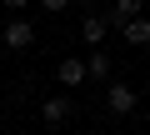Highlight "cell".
Returning a JSON list of instances; mask_svg holds the SVG:
<instances>
[{
	"mask_svg": "<svg viewBox=\"0 0 150 135\" xmlns=\"http://www.w3.org/2000/svg\"><path fill=\"white\" fill-rule=\"evenodd\" d=\"M0 40H5V50H30V45H35V25H30L25 15H20V20L10 15V25L0 30Z\"/></svg>",
	"mask_w": 150,
	"mask_h": 135,
	"instance_id": "1",
	"label": "cell"
},
{
	"mask_svg": "<svg viewBox=\"0 0 150 135\" xmlns=\"http://www.w3.org/2000/svg\"><path fill=\"white\" fill-rule=\"evenodd\" d=\"M105 110H110V115H135V90L120 85V80H110V85H105Z\"/></svg>",
	"mask_w": 150,
	"mask_h": 135,
	"instance_id": "2",
	"label": "cell"
},
{
	"mask_svg": "<svg viewBox=\"0 0 150 135\" xmlns=\"http://www.w3.org/2000/svg\"><path fill=\"white\" fill-rule=\"evenodd\" d=\"M70 115H75V100H70V95H50V100L40 105V120H45L50 130H60Z\"/></svg>",
	"mask_w": 150,
	"mask_h": 135,
	"instance_id": "3",
	"label": "cell"
},
{
	"mask_svg": "<svg viewBox=\"0 0 150 135\" xmlns=\"http://www.w3.org/2000/svg\"><path fill=\"white\" fill-rule=\"evenodd\" d=\"M140 15H145V10H140V0H115V5L105 10V25H120V30H125V25L140 20Z\"/></svg>",
	"mask_w": 150,
	"mask_h": 135,
	"instance_id": "4",
	"label": "cell"
},
{
	"mask_svg": "<svg viewBox=\"0 0 150 135\" xmlns=\"http://www.w3.org/2000/svg\"><path fill=\"white\" fill-rule=\"evenodd\" d=\"M105 30H110V25H105V15H95V10H85V20H80V40H85L90 50H95V45L105 40Z\"/></svg>",
	"mask_w": 150,
	"mask_h": 135,
	"instance_id": "5",
	"label": "cell"
},
{
	"mask_svg": "<svg viewBox=\"0 0 150 135\" xmlns=\"http://www.w3.org/2000/svg\"><path fill=\"white\" fill-rule=\"evenodd\" d=\"M110 70H115V60H110L105 50H90V60H85V80H110Z\"/></svg>",
	"mask_w": 150,
	"mask_h": 135,
	"instance_id": "6",
	"label": "cell"
},
{
	"mask_svg": "<svg viewBox=\"0 0 150 135\" xmlns=\"http://www.w3.org/2000/svg\"><path fill=\"white\" fill-rule=\"evenodd\" d=\"M55 75H60V85H85V60H75V55L60 60V65H55Z\"/></svg>",
	"mask_w": 150,
	"mask_h": 135,
	"instance_id": "7",
	"label": "cell"
},
{
	"mask_svg": "<svg viewBox=\"0 0 150 135\" xmlns=\"http://www.w3.org/2000/svg\"><path fill=\"white\" fill-rule=\"evenodd\" d=\"M120 35H125V45H135V50H145V45H150V20L140 15V20H130V25H125Z\"/></svg>",
	"mask_w": 150,
	"mask_h": 135,
	"instance_id": "8",
	"label": "cell"
},
{
	"mask_svg": "<svg viewBox=\"0 0 150 135\" xmlns=\"http://www.w3.org/2000/svg\"><path fill=\"white\" fill-rule=\"evenodd\" d=\"M95 135H105V130H95Z\"/></svg>",
	"mask_w": 150,
	"mask_h": 135,
	"instance_id": "9",
	"label": "cell"
}]
</instances>
